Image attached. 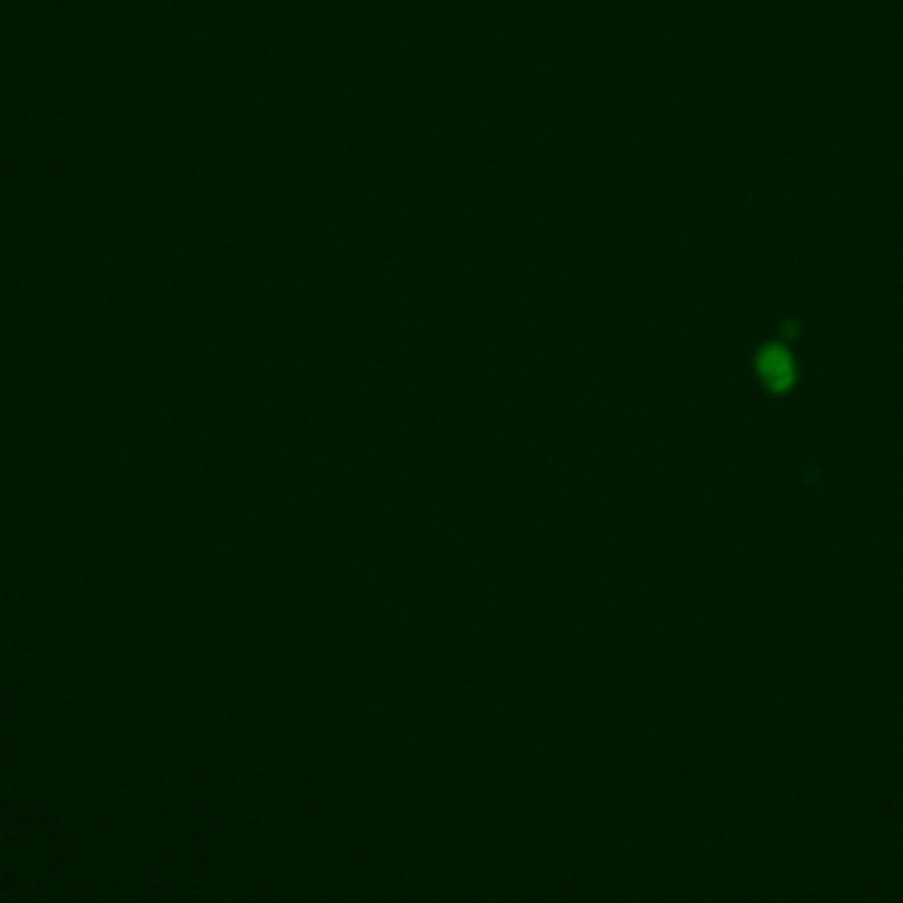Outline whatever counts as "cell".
Returning a JSON list of instances; mask_svg holds the SVG:
<instances>
[{"label":"cell","instance_id":"6da1fadb","mask_svg":"<svg viewBox=\"0 0 903 903\" xmlns=\"http://www.w3.org/2000/svg\"><path fill=\"white\" fill-rule=\"evenodd\" d=\"M759 376L772 391L791 389L795 380V367H793L791 354H787L777 344L766 346V350L759 354Z\"/></svg>","mask_w":903,"mask_h":903}]
</instances>
